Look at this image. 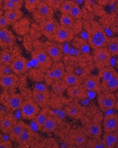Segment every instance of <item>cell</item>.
<instances>
[{"instance_id": "cell-1", "label": "cell", "mask_w": 118, "mask_h": 148, "mask_svg": "<svg viewBox=\"0 0 118 148\" xmlns=\"http://www.w3.org/2000/svg\"><path fill=\"white\" fill-rule=\"evenodd\" d=\"M109 38L104 29L96 22H93L90 27L89 43L93 49L105 47L108 45Z\"/></svg>"}, {"instance_id": "cell-5", "label": "cell", "mask_w": 118, "mask_h": 148, "mask_svg": "<svg viewBox=\"0 0 118 148\" xmlns=\"http://www.w3.org/2000/svg\"><path fill=\"white\" fill-rule=\"evenodd\" d=\"M97 102L100 109L103 111H108L112 110L115 107L117 98L112 92L104 91V93H100L97 97Z\"/></svg>"}, {"instance_id": "cell-46", "label": "cell", "mask_w": 118, "mask_h": 148, "mask_svg": "<svg viewBox=\"0 0 118 148\" xmlns=\"http://www.w3.org/2000/svg\"><path fill=\"white\" fill-rule=\"evenodd\" d=\"M3 12H4V11H3V10L2 8H0V17L3 15Z\"/></svg>"}, {"instance_id": "cell-17", "label": "cell", "mask_w": 118, "mask_h": 148, "mask_svg": "<svg viewBox=\"0 0 118 148\" xmlns=\"http://www.w3.org/2000/svg\"><path fill=\"white\" fill-rule=\"evenodd\" d=\"M118 134L114 132H104V138H103V143L105 148H113L116 147L117 143Z\"/></svg>"}, {"instance_id": "cell-41", "label": "cell", "mask_w": 118, "mask_h": 148, "mask_svg": "<svg viewBox=\"0 0 118 148\" xmlns=\"http://www.w3.org/2000/svg\"><path fill=\"white\" fill-rule=\"evenodd\" d=\"M42 1L45 2L47 4H48L50 7H52L54 10H56L60 9L64 0H42Z\"/></svg>"}, {"instance_id": "cell-30", "label": "cell", "mask_w": 118, "mask_h": 148, "mask_svg": "<svg viewBox=\"0 0 118 148\" xmlns=\"http://www.w3.org/2000/svg\"><path fill=\"white\" fill-rule=\"evenodd\" d=\"M74 18H73L69 14H61L60 17V25L72 29L74 25Z\"/></svg>"}, {"instance_id": "cell-27", "label": "cell", "mask_w": 118, "mask_h": 148, "mask_svg": "<svg viewBox=\"0 0 118 148\" xmlns=\"http://www.w3.org/2000/svg\"><path fill=\"white\" fill-rule=\"evenodd\" d=\"M63 81L66 83L67 86H72V85H76V84H80L82 80L78 75L75 73H65V75L62 77Z\"/></svg>"}, {"instance_id": "cell-22", "label": "cell", "mask_w": 118, "mask_h": 148, "mask_svg": "<svg viewBox=\"0 0 118 148\" xmlns=\"http://www.w3.org/2000/svg\"><path fill=\"white\" fill-rule=\"evenodd\" d=\"M23 103V97L19 94H14L12 95L8 101V106L9 108L13 111L19 110L22 107V104Z\"/></svg>"}, {"instance_id": "cell-26", "label": "cell", "mask_w": 118, "mask_h": 148, "mask_svg": "<svg viewBox=\"0 0 118 148\" xmlns=\"http://www.w3.org/2000/svg\"><path fill=\"white\" fill-rule=\"evenodd\" d=\"M117 72L110 66H105L102 69H100V72H99V77L102 79V84H105L106 82H108L110 77L116 73Z\"/></svg>"}, {"instance_id": "cell-44", "label": "cell", "mask_w": 118, "mask_h": 148, "mask_svg": "<svg viewBox=\"0 0 118 148\" xmlns=\"http://www.w3.org/2000/svg\"><path fill=\"white\" fill-rule=\"evenodd\" d=\"M96 1H97V3L100 4V5H106V4H108L109 2H110V0H96Z\"/></svg>"}, {"instance_id": "cell-43", "label": "cell", "mask_w": 118, "mask_h": 148, "mask_svg": "<svg viewBox=\"0 0 118 148\" xmlns=\"http://www.w3.org/2000/svg\"><path fill=\"white\" fill-rule=\"evenodd\" d=\"M11 142L10 141H7V140H1L0 141V148H8L11 147Z\"/></svg>"}, {"instance_id": "cell-49", "label": "cell", "mask_w": 118, "mask_h": 148, "mask_svg": "<svg viewBox=\"0 0 118 148\" xmlns=\"http://www.w3.org/2000/svg\"><path fill=\"white\" fill-rule=\"evenodd\" d=\"M116 147H118V140H117V145H116Z\"/></svg>"}, {"instance_id": "cell-15", "label": "cell", "mask_w": 118, "mask_h": 148, "mask_svg": "<svg viewBox=\"0 0 118 148\" xmlns=\"http://www.w3.org/2000/svg\"><path fill=\"white\" fill-rule=\"evenodd\" d=\"M34 135H35V134L32 131V129L28 125H26L25 127H24V129L23 130L22 134H20V136L18 137V139L16 140V142H17L21 146L28 145V143H30L32 140Z\"/></svg>"}, {"instance_id": "cell-50", "label": "cell", "mask_w": 118, "mask_h": 148, "mask_svg": "<svg viewBox=\"0 0 118 148\" xmlns=\"http://www.w3.org/2000/svg\"><path fill=\"white\" fill-rule=\"evenodd\" d=\"M1 116H2V113H1V111H0V118H1Z\"/></svg>"}, {"instance_id": "cell-4", "label": "cell", "mask_w": 118, "mask_h": 148, "mask_svg": "<svg viewBox=\"0 0 118 148\" xmlns=\"http://www.w3.org/2000/svg\"><path fill=\"white\" fill-rule=\"evenodd\" d=\"M110 58H111V54L107 49V47H101V48L94 49L93 60H94L96 66L99 69H102L109 66Z\"/></svg>"}, {"instance_id": "cell-13", "label": "cell", "mask_w": 118, "mask_h": 148, "mask_svg": "<svg viewBox=\"0 0 118 148\" xmlns=\"http://www.w3.org/2000/svg\"><path fill=\"white\" fill-rule=\"evenodd\" d=\"M118 128V115L117 114H108L104 119V132H114Z\"/></svg>"}, {"instance_id": "cell-25", "label": "cell", "mask_w": 118, "mask_h": 148, "mask_svg": "<svg viewBox=\"0 0 118 148\" xmlns=\"http://www.w3.org/2000/svg\"><path fill=\"white\" fill-rule=\"evenodd\" d=\"M58 126V121L56 118L53 117V116H48L47 120L46 121V122L44 123V125L40 128V130L42 133H52L55 130V128Z\"/></svg>"}, {"instance_id": "cell-10", "label": "cell", "mask_w": 118, "mask_h": 148, "mask_svg": "<svg viewBox=\"0 0 118 148\" xmlns=\"http://www.w3.org/2000/svg\"><path fill=\"white\" fill-rule=\"evenodd\" d=\"M83 87L84 90L89 91L100 92L102 90V86L100 83V77L95 75H91L85 78L83 83Z\"/></svg>"}, {"instance_id": "cell-19", "label": "cell", "mask_w": 118, "mask_h": 148, "mask_svg": "<svg viewBox=\"0 0 118 148\" xmlns=\"http://www.w3.org/2000/svg\"><path fill=\"white\" fill-rule=\"evenodd\" d=\"M26 124L22 121H16L15 124L13 125L10 132L9 133V137L12 141H16V140L18 139V137L20 136V134H22L23 130L24 129Z\"/></svg>"}, {"instance_id": "cell-31", "label": "cell", "mask_w": 118, "mask_h": 148, "mask_svg": "<svg viewBox=\"0 0 118 148\" xmlns=\"http://www.w3.org/2000/svg\"><path fill=\"white\" fill-rule=\"evenodd\" d=\"M48 114L47 112L43 110H40V112L36 114V116L35 117V122L36 124L37 125V127H39V129L44 125V123L46 122V121L47 120L48 118Z\"/></svg>"}, {"instance_id": "cell-20", "label": "cell", "mask_w": 118, "mask_h": 148, "mask_svg": "<svg viewBox=\"0 0 118 148\" xmlns=\"http://www.w3.org/2000/svg\"><path fill=\"white\" fill-rule=\"evenodd\" d=\"M33 100L39 105L40 107H44L48 100H49V94L48 90L47 91H40V90H35L33 92Z\"/></svg>"}, {"instance_id": "cell-37", "label": "cell", "mask_w": 118, "mask_h": 148, "mask_svg": "<svg viewBox=\"0 0 118 148\" xmlns=\"http://www.w3.org/2000/svg\"><path fill=\"white\" fill-rule=\"evenodd\" d=\"M73 1H71V0H64L63 3H61L60 7V10L61 12V14H69L70 10H71V8L73 4Z\"/></svg>"}, {"instance_id": "cell-40", "label": "cell", "mask_w": 118, "mask_h": 148, "mask_svg": "<svg viewBox=\"0 0 118 148\" xmlns=\"http://www.w3.org/2000/svg\"><path fill=\"white\" fill-rule=\"evenodd\" d=\"M11 35H12L11 31L7 29V28H0V46Z\"/></svg>"}, {"instance_id": "cell-28", "label": "cell", "mask_w": 118, "mask_h": 148, "mask_svg": "<svg viewBox=\"0 0 118 148\" xmlns=\"http://www.w3.org/2000/svg\"><path fill=\"white\" fill-rule=\"evenodd\" d=\"M102 133H103L102 127L97 123L90 125L87 129V134L91 138H100Z\"/></svg>"}, {"instance_id": "cell-42", "label": "cell", "mask_w": 118, "mask_h": 148, "mask_svg": "<svg viewBox=\"0 0 118 148\" xmlns=\"http://www.w3.org/2000/svg\"><path fill=\"white\" fill-rule=\"evenodd\" d=\"M9 25H10V23H9V21L4 16V15H3L0 17V28H7Z\"/></svg>"}, {"instance_id": "cell-45", "label": "cell", "mask_w": 118, "mask_h": 148, "mask_svg": "<svg viewBox=\"0 0 118 148\" xmlns=\"http://www.w3.org/2000/svg\"><path fill=\"white\" fill-rule=\"evenodd\" d=\"M10 1H11V2H13V3H15L20 5L21 7L23 6V3H24V0H10Z\"/></svg>"}, {"instance_id": "cell-18", "label": "cell", "mask_w": 118, "mask_h": 148, "mask_svg": "<svg viewBox=\"0 0 118 148\" xmlns=\"http://www.w3.org/2000/svg\"><path fill=\"white\" fill-rule=\"evenodd\" d=\"M3 15L7 18V20L9 21L10 24H14L22 19L23 13L21 10V9H16V10H5L3 12Z\"/></svg>"}, {"instance_id": "cell-32", "label": "cell", "mask_w": 118, "mask_h": 148, "mask_svg": "<svg viewBox=\"0 0 118 148\" xmlns=\"http://www.w3.org/2000/svg\"><path fill=\"white\" fill-rule=\"evenodd\" d=\"M13 55L9 50H3L0 53V63L1 65H10L12 60H13Z\"/></svg>"}, {"instance_id": "cell-29", "label": "cell", "mask_w": 118, "mask_h": 148, "mask_svg": "<svg viewBox=\"0 0 118 148\" xmlns=\"http://www.w3.org/2000/svg\"><path fill=\"white\" fill-rule=\"evenodd\" d=\"M67 85L66 84V83L63 81V79H58V80H55L53 82L52 84V89H53V91L55 92L56 94H61L63 93L64 91L67 90Z\"/></svg>"}, {"instance_id": "cell-34", "label": "cell", "mask_w": 118, "mask_h": 148, "mask_svg": "<svg viewBox=\"0 0 118 148\" xmlns=\"http://www.w3.org/2000/svg\"><path fill=\"white\" fill-rule=\"evenodd\" d=\"M69 15L74 19H79L82 17L83 11H82L81 8L79 6V4H77L76 3H73V6L71 8V10L69 12Z\"/></svg>"}, {"instance_id": "cell-21", "label": "cell", "mask_w": 118, "mask_h": 148, "mask_svg": "<svg viewBox=\"0 0 118 148\" xmlns=\"http://www.w3.org/2000/svg\"><path fill=\"white\" fill-rule=\"evenodd\" d=\"M102 90L107 92H114L118 90V73H116L110 79L104 84H101Z\"/></svg>"}, {"instance_id": "cell-24", "label": "cell", "mask_w": 118, "mask_h": 148, "mask_svg": "<svg viewBox=\"0 0 118 148\" xmlns=\"http://www.w3.org/2000/svg\"><path fill=\"white\" fill-rule=\"evenodd\" d=\"M84 88L83 86H81L80 84H76V85H72V86H68L67 89V95L72 97V98H81L83 97L84 91Z\"/></svg>"}, {"instance_id": "cell-6", "label": "cell", "mask_w": 118, "mask_h": 148, "mask_svg": "<svg viewBox=\"0 0 118 148\" xmlns=\"http://www.w3.org/2000/svg\"><path fill=\"white\" fill-rule=\"evenodd\" d=\"M32 58L36 60L38 66L43 70H48L52 66V60L43 49L35 50L32 53Z\"/></svg>"}, {"instance_id": "cell-16", "label": "cell", "mask_w": 118, "mask_h": 148, "mask_svg": "<svg viewBox=\"0 0 118 148\" xmlns=\"http://www.w3.org/2000/svg\"><path fill=\"white\" fill-rule=\"evenodd\" d=\"M15 122H16V120L11 114H8V115H5L4 117H3L0 121V130H1V132L3 134H9L13 125L15 124Z\"/></svg>"}, {"instance_id": "cell-2", "label": "cell", "mask_w": 118, "mask_h": 148, "mask_svg": "<svg viewBox=\"0 0 118 148\" xmlns=\"http://www.w3.org/2000/svg\"><path fill=\"white\" fill-rule=\"evenodd\" d=\"M32 13L35 20L40 23L44 21L54 18V10L48 4H47L45 2L41 1Z\"/></svg>"}, {"instance_id": "cell-8", "label": "cell", "mask_w": 118, "mask_h": 148, "mask_svg": "<svg viewBox=\"0 0 118 148\" xmlns=\"http://www.w3.org/2000/svg\"><path fill=\"white\" fill-rule=\"evenodd\" d=\"M40 29H41L43 35L47 38L51 39L54 36V32L56 31V29H58V27L60 26V23L55 19L52 18V19L40 23Z\"/></svg>"}, {"instance_id": "cell-33", "label": "cell", "mask_w": 118, "mask_h": 148, "mask_svg": "<svg viewBox=\"0 0 118 148\" xmlns=\"http://www.w3.org/2000/svg\"><path fill=\"white\" fill-rule=\"evenodd\" d=\"M107 49L110 53L111 56H117L118 55V38H113L109 40L107 45Z\"/></svg>"}, {"instance_id": "cell-7", "label": "cell", "mask_w": 118, "mask_h": 148, "mask_svg": "<svg viewBox=\"0 0 118 148\" xmlns=\"http://www.w3.org/2000/svg\"><path fill=\"white\" fill-rule=\"evenodd\" d=\"M73 36H74V34L73 32L72 29L60 25L58 27V29H56V31L54 32L51 40H55L57 42L63 43V42L70 41L73 38Z\"/></svg>"}, {"instance_id": "cell-36", "label": "cell", "mask_w": 118, "mask_h": 148, "mask_svg": "<svg viewBox=\"0 0 118 148\" xmlns=\"http://www.w3.org/2000/svg\"><path fill=\"white\" fill-rule=\"evenodd\" d=\"M41 1L42 0H24L23 3L25 5L26 10L32 13Z\"/></svg>"}, {"instance_id": "cell-35", "label": "cell", "mask_w": 118, "mask_h": 148, "mask_svg": "<svg viewBox=\"0 0 118 148\" xmlns=\"http://www.w3.org/2000/svg\"><path fill=\"white\" fill-rule=\"evenodd\" d=\"M73 142L76 146H83L87 142L86 137L83 133H79L77 132L76 134H73Z\"/></svg>"}, {"instance_id": "cell-3", "label": "cell", "mask_w": 118, "mask_h": 148, "mask_svg": "<svg viewBox=\"0 0 118 148\" xmlns=\"http://www.w3.org/2000/svg\"><path fill=\"white\" fill-rule=\"evenodd\" d=\"M20 110L22 117L24 120H34L40 110V106L33 99H27L23 101Z\"/></svg>"}, {"instance_id": "cell-38", "label": "cell", "mask_w": 118, "mask_h": 148, "mask_svg": "<svg viewBox=\"0 0 118 148\" xmlns=\"http://www.w3.org/2000/svg\"><path fill=\"white\" fill-rule=\"evenodd\" d=\"M22 7L10 0H3V6L2 9L5 11V10H16V9H21Z\"/></svg>"}, {"instance_id": "cell-14", "label": "cell", "mask_w": 118, "mask_h": 148, "mask_svg": "<svg viewBox=\"0 0 118 148\" xmlns=\"http://www.w3.org/2000/svg\"><path fill=\"white\" fill-rule=\"evenodd\" d=\"M18 77L16 74L10 73L0 76V86L5 89H10L16 85Z\"/></svg>"}, {"instance_id": "cell-23", "label": "cell", "mask_w": 118, "mask_h": 148, "mask_svg": "<svg viewBox=\"0 0 118 148\" xmlns=\"http://www.w3.org/2000/svg\"><path fill=\"white\" fill-rule=\"evenodd\" d=\"M67 114L74 119H79L83 114V109L78 103H71L66 108Z\"/></svg>"}, {"instance_id": "cell-9", "label": "cell", "mask_w": 118, "mask_h": 148, "mask_svg": "<svg viewBox=\"0 0 118 148\" xmlns=\"http://www.w3.org/2000/svg\"><path fill=\"white\" fill-rule=\"evenodd\" d=\"M10 66L12 72L16 75L24 73L27 69V60L21 55L16 56L12 60Z\"/></svg>"}, {"instance_id": "cell-39", "label": "cell", "mask_w": 118, "mask_h": 148, "mask_svg": "<svg viewBox=\"0 0 118 148\" xmlns=\"http://www.w3.org/2000/svg\"><path fill=\"white\" fill-rule=\"evenodd\" d=\"M87 147H90L93 148H104V143H103V140H99V138H92L91 140L90 141H87V144H86Z\"/></svg>"}, {"instance_id": "cell-47", "label": "cell", "mask_w": 118, "mask_h": 148, "mask_svg": "<svg viewBox=\"0 0 118 148\" xmlns=\"http://www.w3.org/2000/svg\"><path fill=\"white\" fill-rule=\"evenodd\" d=\"M3 0H0V8H2V6H3Z\"/></svg>"}, {"instance_id": "cell-11", "label": "cell", "mask_w": 118, "mask_h": 148, "mask_svg": "<svg viewBox=\"0 0 118 148\" xmlns=\"http://www.w3.org/2000/svg\"><path fill=\"white\" fill-rule=\"evenodd\" d=\"M44 50L51 58L52 61L59 62L60 59L62 58V51L60 47L54 43H52V42L46 43L44 46Z\"/></svg>"}, {"instance_id": "cell-12", "label": "cell", "mask_w": 118, "mask_h": 148, "mask_svg": "<svg viewBox=\"0 0 118 148\" xmlns=\"http://www.w3.org/2000/svg\"><path fill=\"white\" fill-rule=\"evenodd\" d=\"M65 73H65V68H64L63 64L58 63L48 69L47 73L46 75V78L47 80L51 79L53 81H55L58 79H61Z\"/></svg>"}, {"instance_id": "cell-48", "label": "cell", "mask_w": 118, "mask_h": 148, "mask_svg": "<svg viewBox=\"0 0 118 148\" xmlns=\"http://www.w3.org/2000/svg\"><path fill=\"white\" fill-rule=\"evenodd\" d=\"M115 107L117 108V110H118V101H117V102H116V104H115Z\"/></svg>"}]
</instances>
